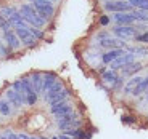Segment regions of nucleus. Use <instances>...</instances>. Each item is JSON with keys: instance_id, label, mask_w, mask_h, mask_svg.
<instances>
[{"instance_id": "13", "label": "nucleus", "mask_w": 148, "mask_h": 139, "mask_svg": "<svg viewBox=\"0 0 148 139\" xmlns=\"http://www.w3.org/2000/svg\"><path fill=\"white\" fill-rule=\"evenodd\" d=\"M31 83H32L36 93H40V91H42V85H44V77H42L40 74L34 72L32 77H31Z\"/></svg>"}, {"instance_id": "33", "label": "nucleus", "mask_w": 148, "mask_h": 139, "mask_svg": "<svg viewBox=\"0 0 148 139\" xmlns=\"http://www.w3.org/2000/svg\"><path fill=\"white\" fill-rule=\"evenodd\" d=\"M52 139H58V136H55V138H52Z\"/></svg>"}, {"instance_id": "17", "label": "nucleus", "mask_w": 148, "mask_h": 139, "mask_svg": "<svg viewBox=\"0 0 148 139\" xmlns=\"http://www.w3.org/2000/svg\"><path fill=\"white\" fill-rule=\"evenodd\" d=\"M143 80V78L142 77H134L132 80L129 82V83L126 85V86H124V91L127 93V94H129V93H134V90H135V88L138 86V85H140V82Z\"/></svg>"}, {"instance_id": "31", "label": "nucleus", "mask_w": 148, "mask_h": 139, "mask_svg": "<svg viewBox=\"0 0 148 139\" xmlns=\"http://www.w3.org/2000/svg\"><path fill=\"white\" fill-rule=\"evenodd\" d=\"M18 139H31V138L26 136V134H18Z\"/></svg>"}, {"instance_id": "25", "label": "nucleus", "mask_w": 148, "mask_h": 139, "mask_svg": "<svg viewBox=\"0 0 148 139\" xmlns=\"http://www.w3.org/2000/svg\"><path fill=\"white\" fill-rule=\"evenodd\" d=\"M103 80H106V82H116V80H118L116 70H108V72H103Z\"/></svg>"}, {"instance_id": "8", "label": "nucleus", "mask_w": 148, "mask_h": 139, "mask_svg": "<svg viewBox=\"0 0 148 139\" xmlns=\"http://www.w3.org/2000/svg\"><path fill=\"white\" fill-rule=\"evenodd\" d=\"M132 62H134V55H130V53H124V55L119 56L116 61L111 62V67H113V70H118V69H122V67L132 64Z\"/></svg>"}, {"instance_id": "7", "label": "nucleus", "mask_w": 148, "mask_h": 139, "mask_svg": "<svg viewBox=\"0 0 148 139\" xmlns=\"http://www.w3.org/2000/svg\"><path fill=\"white\" fill-rule=\"evenodd\" d=\"M21 83H23V86H24V91H26V104L34 106V104H36V101H37V93H36V90H34L31 80L23 78Z\"/></svg>"}, {"instance_id": "30", "label": "nucleus", "mask_w": 148, "mask_h": 139, "mask_svg": "<svg viewBox=\"0 0 148 139\" xmlns=\"http://www.w3.org/2000/svg\"><path fill=\"white\" fill-rule=\"evenodd\" d=\"M58 139H74V138H71V136H68V134H60Z\"/></svg>"}, {"instance_id": "20", "label": "nucleus", "mask_w": 148, "mask_h": 139, "mask_svg": "<svg viewBox=\"0 0 148 139\" xmlns=\"http://www.w3.org/2000/svg\"><path fill=\"white\" fill-rule=\"evenodd\" d=\"M122 69H124V74H126V75H132V74L138 72V70L142 69V64H140V62H132V64L122 67Z\"/></svg>"}, {"instance_id": "4", "label": "nucleus", "mask_w": 148, "mask_h": 139, "mask_svg": "<svg viewBox=\"0 0 148 139\" xmlns=\"http://www.w3.org/2000/svg\"><path fill=\"white\" fill-rule=\"evenodd\" d=\"M105 10L114 13H127L130 10V5L129 2H122V0H108L105 2Z\"/></svg>"}, {"instance_id": "5", "label": "nucleus", "mask_w": 148, "mask_h": 139, "mask_svg": "<svg viewBox=\"0 0 148 139\" xmlns=\"http://www.w3.org/2000/svg\"><path fill=\"white\" fill-rule=\"evenodd\" d=\"M16 35H18L19 42H21L23 45H27V47H31V45L36 43V37L31 34V30L27 29V27H16Z\"/></svg>"}, {"instance_id": "29", "label": "nucleus", "mask_w": 148, "mask_h": 139, "mask_svg": "<svg viewBox=\"0 0 148 139\" xmlns=\"http://www.w3.org/2000/svg\"><path fill=\"white\" fill-rule=\"evenodd\" d=\"M100 22H101V24H108V22H110V18H106V16H103V18L100 19Z\"/></svg>"}, {"instance_id": "23", "label": "nucleus", "mask_w": 148, "mask_h": 139, "mask_svg": "<svg viewBox=\"0 0 148 139\" xmlns=\"http://www.w3.org/2000/svg\"><path fill=\"white\" fill-rule=\"evenodd\" d=\"M132 16L135 19H138V21H148V11L145 10H134Z\"/></svg>"}, {"instance_id": "19", "label": "nucleus", "mask_w": 148, "mask_h": 139, "mask_svg": "<svg viewBox=\"0 0 148 139\" xmlns=\"http://www.w3.org/2000/svg\"><path fill=\"white\" fill-rule=\"evenodd\" d=\"M61 90H63V85L60 83V82H56L55 85H52V88H50L47 93H45V98H47V101H48V99H52L55 94H58Z\"/></svg>"}, {"instance_id": "24", "label": "nucleus", "mask_w": 148, "mask_h": 139, "mask_svg": "<svg viewBox=\"0 0 148 139\" xmlns=\"http://www.w3.org/2000/svg\"><path fill=\"white\" fill-rule=\"evenodd\" d=\"M15 8H0V16H2V18H7V19H10L11 16H13V13H15Z\"/></svg>"}, {"instance_id": "26", "label": "nucleus", "mask_w": 148, "mask_h": 139, "mask_svg": "<svg viewBox=\"0 0 148 139\" xmlns=\"http://www.w3.org/2000/svg\"><path fill=\"white\" fill-rule=\"evenodd\" d=\"M11 109H10V104L7 101H0V113L2 115H10Z\"/></svg>"}, {"instance_id": "15", "label": "nucleus", "mask_w": 148, "mask_h": 139, "mask_svg": "<svg viewBox=\"0 0 148 139\" xmlns=\"http://www.w3.org/2000/svg\"><path fill=\"white\" fill-rule=\"evenodd\" d=\"M68 94H69V93H68V90H61L58 94H55L52 99H48V104H50V107H52V106H56V104H60V103H63L64 99L68 98Z\"/></svg>"}, {"instance_id": "18", "label": "nucleus", "mask_w": 148, "mask_h": 139, "mask_svg": "<svg viewBox=\"0 0 148 139\" xmlns=\"http://www.w3.org/2000/svg\"><path fill=\"white\" fill-rule=\"evenodd\" d=\"M100 45L105 47V48H113V50H116V48H121L124 43L119 42V40H114V38H106V40L100 42Z\"/></svg>"}, {"instance_id": "2", "label": "nucleus", "mask_w": 148, "mask_h": 139, "mask_svg": "<svg viewBox=\"0 0 148 139\" xmlns=\"http://www.w3.org/2000/svg\"><path fill=\"white\" fill-rule=\"evenodd\" d=\"M32 7H34V10L39 13V16H42L45 21H47L48 18H52L53 11H55L53 3L48 2V0H36V2H32Z\"/></svg>"}, {"instance_id": "28", "label": "nucleus", "mask_w": 148, "mask_h": 139, "mask_svg": "<svg viewBox=\"0 0 148 139\" xmlns=\"http://www.w3.org/2000/svg\"><path fill=\"white\" fill-rule=\"evenodd\" d=\"M5 136H7V139H18V134H15V133L10 131V130H8L7 133H5Z\"/></svg>"}, {"instance_id": "14", "label": "nucleus", "mask_w": 148, "mask_h": 139, "mask_svg": "<svg viewBox=\"0 0 148 139\" xmlns=\"http://www.w3.org/2000/svg\"><path fill=\"white\" fill-rule=\"evenodd\" d=\"M56 83V77L53 75V74H45L44 77V85H42V93H47L50 88H52V85Z\"/></svg>"}, {"instance_id": "35", "label": "nucleus", "mask_w": 148, "mask_h": 139, "mask_svg": "<svg viewBox=\"0 0 148 139\" xmlns=\"http://www.w3.org/2000/svg\"><path fill=\"white\" fill-rule=\"evenodd\" d=\"M31 139H37V138H31Z\"/></svg>"}, {"instance_id": "1", "label": "nucleus", "mask_w": 148, "mask_h": 139, "mask_svg": "<svg viewBox=\"0 0 148 139\" xmlns=\"http://www.w3.org/2000/svg\"><path fill=\"white\" fill-rule=\"evenodd\" d=\"M19 13H21L23 19H24L26 22H29L32 27H42L45 22H47L42 16H39V13H37V11L34 10V7H32V5H29V3L21 5Z\"/></svg>"}, {"instance_id": "21", "label": "nucleus", "mask_w": 148, "mask_h": 139, "mask_svg": "<svg viewBox=\"0 0 148 139\" xmlns=\"http://www.w3.org/2000/svg\"><path fill=\"white\" fill-rule=\"evenodd\" d=\"M130 7H135L137 10H145L148 11V0H129Z\"/></svg>"}, {"instance_id": "6", "label": "nucleus", "mask_w": 148, "mask_h": 139, "mask_svg": "<svg viewBox=\"0 0 148 139\" xmlns=\"http://www.w3.org/2000/svg\"><path fill=\"white\" fill-rule=\"evenodd\" d=\"M50 112H52L56 118H61V117H64V115H68V113L73 112V106H71L69 103H66V101H63V103H60V104H56V106L50 107Z\"/></svg>"}, {"instance_id": "32", "label": "nucleus", "mask_w": 148, "mask_h": 139, "mask_svg": "<svg viewBox=\"0 0 148 139\" xmlns=\"http://www.w3.org/2000/svg\"><path fill=\"white\" fill-rule=\"evenodd\" d=\"M2 139H7V136H2Z\"/></svg>"}, {"instance_id": "34", "label": "nucleus", "mask_w": 148, "mask_h": 139, "mask_svg": "<svg viewBox=\"0 0 148 139\" xmlns=\"http://www.w3.org/2000/svg\"><path fill=\"white\" fill-rule=\"evenodd\" d=\"M48 2H52V3H53V2H55V0H48Z\"/></svg>"}, {"instance_id": "22", "label": "nucleus", "mask_w": 148, "mask_h": 139, "mask_svg": "<svg viewBox=\"0 0 148 139\" xmlns=\"http://www.w3.org/2000/svg\"><path fill=\"white\" fill-rule=\"evenodd\" d=\"M145 91H148V77L143 78V80L140 82V85L134 90V96H140L142 93H145Z\"/></svg>"}, {"instance_id": "36", "label": "nucleus", "mask_w": 148, "mask_h": 139, "mask_svg": "<svg viewBox=\"0 0 148 139\" xmlns=\"http://www.w3.org/2000/svg\"><path fill=\"white\" fill-rule=\"evenodd\" d=\"M147 101H148V94H147Z\"/></svg>"}, {"instance_id": "11", "label": "nucleus", "mask_w": 148, "mask_h": 139, "mask_svg": "<svg viewBox=\"0 0 148 139\" xmlns=\"http://www.w3.org/2000/svg\"><path fill=\"white\" fill-rule=\"evenodd\" d=\"M124 55V50L122 48H116V50H110L108 53H105L103 56H101V61L105 62V64H111L113 61H116V59L119 58V56Z\"/></svg>"}, {"instance_id": "12", "label": "nucleus", "mask_w": 148, "mask_h": 139, "mask_svg": "<svg viewBox=\"0 0 148 139\" xmlns=\"http://www.w3.org/2000/svg\"><path fill=\"white\" fill-rule=\"evenodd\" d=\"M114 21L121 26H129L135 21V18L132 16V13H114Z\"/></svg>"}, {"instance_id": "16", "label": "nucleus", "mask_w": 148, "mask_h": 139, "mask_svg": "<svg viewBox=\"0 0 148 139\" xmlns=\"http://www.w3.org/2000/svg\"><path fill=\"white\" fill-rule=\"evenodd\" d=\"M7 98H8V101H10V103L13 104L15 107H21V106H23V101H21V98H19L18 94H16V91L13 90V88L7 91Z\"/></svg>"}, {"instance_id": "3", "label": "nucleus", "mask_w": 148, "mask_h": 139, "mask_svg": "<svg viewBox=\"0 0 148 139\" xmlns=\"http://www.w3.org/2000/svg\"><path fill=\"white\" fill-rule=\"evenodd\" d=\"M81 125V120H79L77 113H68V115H64V117L58 118V126L61 130H64V131H68V130H76Z\"/></svg>"}, {"instance_id": "37", "label": "nucleus", "mask_w": 148, "mask_h": 139, "mask_svg": "<svg viewBox=\"0 0 148 139\" xmlns=\"http://www.w3.org/2000/svg\"><path fill=\"white\" fill-rule=\"evenodd\" d=\"M0 139H2V136H0Z\"/></svg>"}, {"instance_id": "27", "label": "nucleus", "mask_w": 148, "mask_h": 139, "mask_svg": "<svg viewBox=\"0 0 148 139\" xmlns=\"http://www.w3.org/2000/svg\"><path fill=\"white\" fill-rule=\"evenodd\" d=\"M135 40H137V42H140V43H148V32H145V34H140V35H137V37H135Z\"/></svg>"}, {"instance_id": "10", "label": "nucleus", "mask_w": 148, "mask_h": 139, "mask_svg": "<svg viewBox=\"0 0 148 139\" xmlns=\"http://www.w3.org/2000/svg\"><path fill=\"white\" fill-rule=\"evenodd\" d=\"M3 38H5V42H7L8 48H11V50H18L19 45H21L16 32H13V30H7V32L3 34Z\"/></svg>"}, {"instance_id": "9", "label": "nucleus", "mask_w": 148, "mask_h": 139, "mask_svg": "<svg viewBox=\"0 0 148 139\" xmlns=\"http://www.w3.org/2000/svg\"><path fill=\"white\" fill-rule=\"evenodd\" d=\"M114 34L121 38H129V37H137V29L132 26H118L114 27Z\"/></svg>"}]
</instances>
